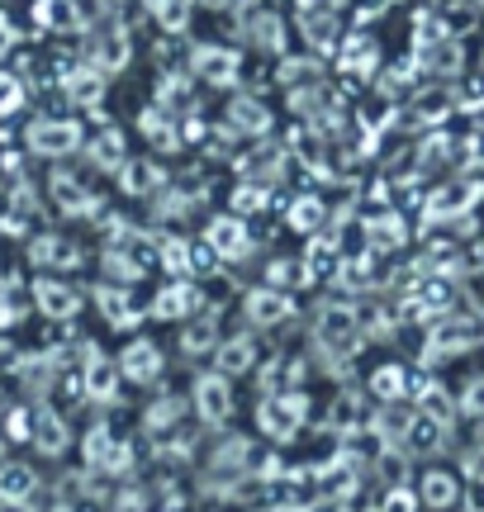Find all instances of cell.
Here are the masks:
<instances>
[{"instance_id": "29", "label": "cell", "mask_w": 484, "mask_h": 512, "mask_svg": "<svg viewBox=\"0 0 484 512\" xmlns=\"http://www.w3.org/2000/svg\"><path fill=\"white\" fill-rule=\"evenodd\" d=\"M157 185H162V166H152V162L124 166V190H133V195H152Z\"/></svg>"}, {"instance_id": "16", "label": "cell", "mask_w": 484, "mask_h": 512, "mask_svg": "<svg viewBox=\"0 0 484 512\" xmlns=\"http://www.w3.org/2000/svg\"><path fill=\"white\" fill-rule=\"evenodd\" d=\"M95 309H100V318L110 323V328H133L143 313H138V304L129 299V290H114V285H100L95 290Z\"/></svg>"}, {"instance_id": "5", "label": "cell", "mask_w": 484, "mask_h": 512, "mask_svg": "<svg viewBox=\"0 0 484 512\" xmlns=\"http://www.w3.org/2000/svg\"><path fill=\"white\" fill-rule=\"evenodd\" d=\"M29 147L43 152V157H72L81 147V124H72V119H43V124L29 128Z\"/></svg>"}, {"instance_id": "24", "label": "cell", "mask_w": 484, "mask_h": 512, "mask_svg": "<svg viewBox=\"0 0 484 512\" xmlns=\"http://www.w3.org/2000/svg\"><path fill=\"white\" fill-rule=\"evenodd\" d=\"M15 370H19V380L29 384V389H53V380H57V356L53 351H43V356H24V361H15Z\"/></svg>"}, {"instance_id": "8", "label": "cell", "mask_w": 484, "mask_h": 512, "mask_svg": "<svg viewBox=\"0 0 484 512\" xmlns=\"http://www.w3.org/2000/svg\"><path fill=\"white\" fill-rule=\"evenodd\" d=\"M190 72L200 76L205 86H228L238 76V53H228L219 43H205V48L190 53Z\"/></svg>"}, {"instance_id": "1", "label": "cell", "mask_w": 484, "mask_h": 512, "mask_svg": "<svg viewBox=\"0 0 484 512\" xmlns=\"http://www.w3.org/2000/svg\"><path fill=\"white\" fill-rule=\"evenodd\" d=\"M361 318H356V309H347V304H318L314 313V342L323 351H333V356H356L361 351Z\"/></svg>"}, {"instance_id": "39", "label": "cell", "mask_w": 484, "mask_h": 512, "mask_svg": "<svg viewBox=\"0 0 484 512\" xmlns=\"http://www.w3.org/2000/svg\"><path fill=\"white\" fill-rule=\"evenodd\" d=\"M356 422H361V403H356L352 394H337L333 399V427L337 432H352Z\"/></svg>"}, {"instance_id": "18", "label": "cell", "mask_w": 484, "mask_h": 512, "mask_svg": "<svg viewBox=\"0 0 484 512\" xmlns=\"http://www.w3.org/2000/svg\"><path fill=\"white\" fill-rule=\"evenodd\" d=\"M181 351H186V356L219 351V323H214V313H200V318H190L186 328H181Z\"/></svg>"}, {"instance_id": "32", "label": "cell", "mask_w": 484, "mask_h": 512, "mask_svg": "<svg viewBox=\"0 0 484 512\" xmlns=\"http://www.w3.org/2000/svg\"><path fill=\"white\" fill-rule=\"evenodd\" d=\"M34 15H38V24H48V29H76V24H81V15L72 10V0H43Z\"/></svg>"}, {"instance_id": "23", "label": "cell", "mask_w": 484, "mask_h": 512, "mask_svg": "<svg viewBox=\"0 0 484 512\" xmlns=\"http://www.w3.org/2000/svg\"><path fill=\"white\" fill-rule=\"evenodd\" d=\"M456 498H461V489H456V479L447 470H428L423 484H418V503H428V508H451Z\"/></svg>"}, {"instance_id": "17", "label": "cell", "mask_w": 484, "mask_h": 512, "mask_svg": "<svg viewBox=\"0 0 484 512\" xmlns=\"http://www.w3.org/2000/svg\"><path fill=\"white\" fill-rule=\"evenodd\" d=\"M91 62H95V72L124 67V62H129V38H124V29H100V34L91 38Z\"/></svg>"}, {"instance_id": "25", "label": "cell", "mask_w": 484, "mask_h": 512, "mask_svg": "<svg viewBox=\"0 0 484 512\" xmlns=\"http://www.w3.org/2000/svg\"><path fill=\"white\" fill-rule=\"evenodd\" d=\"M53 200L62 214H91V190L81 181H72V176H53Z\"/></svg>"}, {"instance_id": "47", "label": "cell", "mask_w": 484, "mask_h": 512, "mask_svg": "<svg viewBox=\"0 0 484 512\" xmlns=\"http://www.w3.org/2000/svg\"><path fill=\"white\" fill-rule=\"evenodd\" d=\"M466 413H480V418H484V380L466 389Z\"/></svg>"}, {"instance_id": "10", "label": "cell", "mask_w": 484, "mask_h": 512, "mask_svg": "<svg viewBox=\"0 0 484 512\" xmlns=\"http://www.w3.org/2000/svg\"><path fill=\"white\" fill-rule=\"evenodd\" d=\"M242 309H247V318H252L257 328H280V323L295 313V299H290L285 290H271V285H266V290L247 294V299H242Z\"/></svg>"}, {"instance_id": "19", "label": "cell", "mask_w": 484, "mask_h": 512, "mask_svg": "<svg viewBox=\"0 0 484 512\" xmlns=\"http://www.w3.org/2000/svg\"><path fill=\"white\" fill-rule=\"evenodd\" d=\"M190 309H195V290H190V280H176V285H167V290L152 299V318H190Z\"/></svg>"}, {"instance_id": "22", "label": "cell", "mask_w": 484, "mask_h": 512, "mask_svg": "<svg viewBox=\"0 0 484 512\" xmlns=\"http://www.w3.org/2000/svg\"><path fill=\"white\" fill-rule=\"evenodd\" d=\"M67 95H72L81 110H95L105 100V76L95 72V67H81V72L67 76Z\"/></svg>"}, {"instance_id": "31", "label": "cell", "mask_w": 484, "mask_h": 512, "mask_svg": "<svg viewBox=\"0 0 484 512\" xmlns=\"http://www.w3.org/2000/svg\"><path fill=\"white\" fill-rule=\"evenodd\" d=\"M91 162L100 171H114V166H124V138L119 133H100L91 143Z\"/></svg>"}, {"instance_id": "14", "label": "cell", "mask_w": 484, "mask_h": 512, "mask_svg": "<svg viewBox=\"0 0 484 512\" xmlns=\"http://www.w3.org/2000/svg\"><path fill=\"white\" fill-rule=\"evenodd\" d=\"M38 494V470L19 460H0V498L5 503H29Z\"/></svg>"}, {"instance_id": "27", "label": "cell", "mask_w": 484, "mask_h": 512, "mask_svg": "<svg viewBox=\"0 0 484 512\" xmlns=\"http://www.w3.org/2000/svg\"><path fill=\"white\" fill-rule=\"evenodd\" d=\"M442 446V422H432V418H423V413H413V422H409V432H404V451H437Z\"/></svg>"}, {"instance_id": "45", "label": "cell", "mask_w": 484, "mask_h": 512, "mask_svg": "<svg viewBox=\"0 0 484 512\" xmlns=\"http://www.w3.org/2000/svg\"><path fill=\"white\" fill-rule=\"evenodd\" d=\"M380 512H418V498H413L409 489H390L385 503H380Z\"/></svg>"}, {"instance_id": "9", "label": "cell", "mask_w": 484, "mask_h": 512, "mask_svg": "<svg viewBox=\"0 0 484 512\" xmlns=\"http://www.w3.org/2000/svg\"><path fill=\"white\" fill-rule=\"evenodd\" d=\"M119 366H114L105 351H95V347H86V370H81V389L91 394V399H100V403H110L114 394H119Z\"/></svg>"}, {"instance_id": "34", "label": "cell", "mask_w": 484, "mask_h": 512, "mask_svg": "<svg viewBox=\"0 0 484 512\" xmlns=\"http://www.w3.org/2000/svg\"><path fill=\"white\" fill-rule=\"evenodd\" d=\"M181 413H186V399H162V403H152L143 422H148V432H171Z\"/></svg>"}, {"instance_id": "3", "label": "cell", "mask_w": 484, "mask_h": 512, "mask_svg": "<svg viewBox=\"0 0 484 512\" xmlns=\"http://www.w3.org/2000/svg\"><path fill=\"white\" fill-rule=\"evenodd\" d=\"M190 403H195L200 422H209V427H224V422L233 418V380H228V375H219V370H209V375H200V380H195Z\"/></svg>"}, {"instance_id": "20", "label": "cell", "mask_w": 484, "mask_h": 512, "mask_svg": "<svg viewBox=\"0 0 484 512\" xmlns=\"http://www.w3.org/2000/svg\"><path fill=\"white\" fill-rule=\"evenodd\" d=\"M228 124L238 128V133H266L271 128V110L252 100V95H238L233 105H228Z\"/></svg>"}, {"instance_id": "37", "label": "cell", "mask_w": 484, "mask_h": 512, "mask_svg": "<svg viewBox=\"0 0 484 512\" xmlns=\"http://www.w3.org/2000/svg\"><path fill=\"white\" fill-rule=\"evenodd\" d=\"M105 275H114V280H124V285H129V280H138V275H143V266H138V261H133L129 252H105Z\"/></svg>"}, {"instance_id": "38", "label": "cell", "mask_w": 484, "mask_h": 512, "mask_svg": "<svg viewBox=\"0 0 484 512\" xmlns=\"http://www.w3.org/2000/svg\"><path fill=\"white\" fill-rule=\"evenodd\" d=\"M19 318H24L19 285H15V280H5V285H0V328H10V323H19Z\"/></svg>"}, {"instance_id": "36", "label": "cell", "mask_w": 484, "mask_h": 512, "mask_svg": "<svg viewBox=\"0 0 484 512\" xmlns=\"http://www.w3.org/2000/svg\"><path fill=\"white\" fill-rule=\"evenodd\" d=\"M167 124H171V119L162 110H148V114H143V133H148V138L162 147V152H171V147H176V133H171Z\"/></svg>"}, {"instance_id": "13", "label": "cell", "mask_w": 484, "mask_h": 512, "mask_svg": "<svg viewBox=\"0 0 484 512\" xmlns=\"http://www.w3.org/2000/svg\"><path fill=\"white\" fill-rule=\"evenodd\" d=\"M219 375H247V370L257 366V337L252 332H238V337H228V342H219Z\"/></svg>"}, {"instance_id": "26", "label": "cell", "mask_w": 484, "mask_h": 512, "mask_svg": "<svg viewBox=\"0 0 484 512\" xmlns=\"http://www.w3.org/2000/svg\"><path fill=\"white\" fill-rule=\"evenodd\" d=\"M470 342H475V328H470V323H461V328H456V323H442V328L432 332L428 351L432 356H461Z\"/></svg>"}, {"instance_id": "35", "label": "cell", "mask_w": 484, "mask_h": 512, "mask_svg": "<svg viewBox=\"0 0 484 512\" xmlns=\"http://www.w3.org/2000/svg\"><path fill=\"white\" fill-rule=\"evenodd\" d=\"M252 38H257L261 48H266V53H280V48H285V34H280V19H276V15H266V10H261V15L252 19Z\"/></svg>"}, {"instance_id": "6", "label": "cell", "mask_w": 484, "mask_h": 512, "mask_svg": "<svg viewBox=\"0 0 484 512\" xmlns=\"http://www.w3.org/2000/svg\"><path fill=\"white\" fill-rule=\"evenodd\" d=\"M29 294H34L38 313H43V318H57V323H62V318H76V309H81V294H76L72 285H62L57 275H38Z\"/></svg>"}, {"instance_id": "40", "label": "cell", "mask_w": 484, "mask_h": 512, "mask_svg": "<svg viewBox=\"0 0 484 512\" xmlns=\"http://www.w3.org/2000/svg\"><path fill=\"white\" fill-rule=\"evenodd\" d=\"M266 280H271V290H285V285H309V275H304L299 261H276Z\"/></svg>"}, {"instance_id": "48", "label": "cell", "mask_w": 484, "mask_h": 512, "mask_svg": "<svg viewBox=\"0 0 484 512\" xmlns=\"http://www.w3.org/2000/svg\"><path fill=\"white\" fill-rule=\"evenodd\" d=\"M304 512H347V508H342V498H314V503H304Z\"/></svg>"}, {"instance_id": "28", "label": "cell", "mask_w": 484, "mask_h": 512, "mask_svg": "<svg viewBox=\"0 0 484 512\" xmlns=\"http://www.w3.org/2000/svg\"><path fill=\"white\" fill-rule=\"evenodd\" d=\"M157 256H162V266H167L171 275H190V266H195V252H190V242H181V238H162L157 242Z\"/></svg>"}, {"instance_id": "42", "label": "cell", "mask_w": 484, "mask_h": 512, "mask_svg": "<svg viewBox=\"0 0 484 512\" xmlns=\"http://www.w3.org/2000/svg\"><path fill=\"white\" fill-rule=\"evenodd\" d=\"M266 185H242L238 195H233V209H238V214H257V209H266Z\"/></svg>"}, {"instance_id": "33", "label": "cell", "mask_w": 484, "mask_h": 512, "mask_svg": "<svg viewBox=\"0 0 484 512\" xmlns=\"http://www.w3.org/2000/svg\"><path fill=\"white\" fill-rule=\"evenodd\" d=\"M337 261V247L328 238H314V247H309V252H304V261H299V266H304V275H309V280H318V275H328V266H333Z\"/></svg>"}, {"instance_id": "41", "label": "cell", "mask_w": 484, "mask_h": 512, "mask_svg": "<svg viewBox=\"0 0 484 512\" xmlns=\"http://www.w3.org/2000/svg\"><path fill=\"white\" fill-rule=\"evenodd\" d=\"M290 223H295V228H304V233H314L318 223H323V204H318V200H299L295 209H290Z\"/></svg>"}, {"instance_id": "51", "label": "cell", "mask_w": 484, "mask_h": 512, "mask_svg": "<svg viewBox=\"0 0 484 512\" xmlns=\"http://www.w3.org/2000/svg\"><path fill=\"white\" fill-rule=\"evenodd\" d=\"M5 441H10V437H5V432H0V456H5Z\"/></svg>"}, {"instance_id": "11", "label": "cell", "mask_w": 484, "mask_h": 512, "mask_svg": "<svg viewBox=\"0 0 484 512\" xmlns=\"http://www.w3.org/2000/svg\"><path fill=\"white\" fill-rule=\"evenodd\" d=\"M205 247L214 256H228V261H238V256L252 252V238H247V228H242V219L233 214V219H214L205 228Z\"/></svg>"}, {"instance_id": "2", "label": "cell", "mask_w": 484, "mask_h": 512, "mask_svg": "<svg viewBox=\"0 0 484 512\" xmlns=\"http://www.w3.org/2000/svg\"><path fill=\"white\" fill-rule=\"evenodd\" d=\"M304 413H309V399L299 389H280V394H261L257 403V422L271 441H290L304 427Z\"/></svg>"}, {"instance_id": "43", "label": "cell", "mask_w": 484, "mask_h": 512, "mask_svg": "<svg viewBox=\"0 0 484 512\" xmlns=\"http://www.w3.org/2000/svg\"><path fill=\"white\" fill-rule=\"evenodd\" d=\"M148 5L167 29H181V24H186V0H148Z\"/></svg>"}, {"instance_id": "4", "label": "cell", "mask_w": 484, "mask_h": 512, "mask_svg": "<svg viewBox=\"0 0 484 512\" xmlns=\"http://www.w3.org/2000/svg\"><path fill=\"white\" fill-rule=\"evenodd\" d=\"M86 465H91V470H105V475H124L133 465V451L124 441H114V432L105 422H95L91 437H86Z\"/></svg>"}, {"instance_id": "12", "label": "cell", "mask_w": 484, "mask_h": 512, "mask_svg": "<svg viewBox=\"0 0 484 512\" xmlns=\"http://www.w3.org/2000/svg\"><path fill=\"white\" fill-rule=\"evenodd\" d=\"M119 375L133 384H152L162 375V351L152 347V342H129V347L119 351Z\"/></svg>"}, {"instance_id": "50", "label": "cell", "mask_w": 484, "mask_h": 512, "mask_svg": "<svg viewBox=\"0 0 484 512\" xmlns=\"http://www.w3.org/2000/svg\"><path fill=\"white\" fill-rule=\"evenodd\" d=\"M0 512H34V503H5L0 498Z\"/></svg>"}, {"instance_id": "46", "label": "cell", "mask_w": 484, "mask_h": 512, "mask_svg": "<svg viewBox=\"0 0 484 512\" xmlns=\"http://www.w3.org/2000/svg\"><path fill=\"white\" fill-rule=\"evenodd\" d=\"M162 105H176V110H186V105H190L186 81H167V86H162Z\"/></svg>"}, {"instance_id": "49", "label": "cell", "mask_w": 484, "mask_h": 512, "mask_svg": "<svg viewBox=\"0 0 484 512\" xmlns=\"http://www.w3.org/2000/svg\"><path fill=\"white\" fill-rule=\"evenodd\" d=\"M261 512H304V503H266Z\"/></svg>"}, {"instance_id": "15", "label": "cell", "mask_w": 484, "mask_h": 512, "mask_svg": "<svg viewBox=\"0 0 484 512\" xmlns=\"http://www.w3.org/2000/svg\"><path fill=\"white\" fill-rule=\"evenodd\" d=\"M29 256H34L43 271H67V266H81V247L67 242V238H53V233L29 242Z\"/></svg>"}, {"instance_id": "21", "label": "cell", "mask_w": 484, "mask_h": 512, "mask_svg": "<svg viewBox=\"0 0 484 512\" xmlns=\"http://www.w3.org/2000/svg\"><path fill=\"white\" fill-rule=\"evenodd\" d=\"M214 470H228V475H242V470H252V441L247 437H228L214 446V456H209Z\"/></svg>"}, {"instance_id": "7", "label": "cell", "mask_w": 484, "mask_h": 512, "mask_svg": "<svg viewBox=\"0 0 484 512\" xmlns=\"http://www.w3.org/2000/svg\"><path fill=\"white\" fill-rule=\"evenodd\" d=\"M29 441H34L43 456H62L67 446H72V432H67V418L48 408V403H38L34 408V427H29Z\"/></svg>"}, {"instance_id": "30", "label": "cell", "mask_w": 484, "mask_h": 512, "mask_svg": "<svg viewBox=\"0 0 484 512\" xmlns=\"http://www.w3.org/2000/svg\"><path fill=\"white\" fill-rule=\"evenodd\" d=\"M404 384H409V375H404L399 366H385V370H375V375H371L375 399H385V403H399V399H404Z\"/></svg>"}, {"instance_id": "44", "label": "cell", "mask_w": 484, "mask_h": 512, "mask_svg": "<svg viewBox=\"0 0 484 512\" xmlns=\"http://www.w3.org/2000/svg\"><path fill=\"white\" fill-rule=\"evenodd\" d=\"M29 427H34V408H10V418H5L0 432H5L10 441H24L29 437Z\"/></svg>"}]
</instances>
